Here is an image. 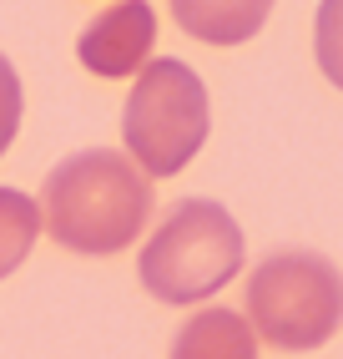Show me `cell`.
Instances as JSON below:
<instances>
[{
	"mask_svg": "<svg viewBox=\"0 0 343 359\" xmlns=\"http://www.w3.org/2000/svg\"><path fill=\"white\" fill-rule=\"evenodd\" d=\"M152 182L136 157L91 147L51 167L41 187V218L56 243L76 253H116L146 228Z\"/></svg>",
	"mask_w": 343,
	"mask_h": 359,
	"instance_id": "1",
	"label": "cell"
},
{
	"mask_svg": "<svg viewBox=\"0 0 343 359\" xmlns=\"http://www.w3.org/2000/svg\"><path fill=\"white\" fill-rule=\"evenodd\" d=\"M242 258H248V243H242V228L232 223V212L223 203L187 198L146 238L141 283L152 299H162L172 309H187V304L223 294L237 278Z\"/></svg>",
	"mask_w": 343,
	"mask_h": 359,
	"instance_id": "2",
	"label": "cell"
},
{
	"mask_svg": "<svg viewBox=\"0 0 343 359\" xmlns=\"http://www.w3.org/2000/svg\"><path fill=\"white\" fill-rule=\"evenodd\" d=\"M242 309L262 344L283 354L323 349L343 329V273L313 248H283L253 269Z\"/></svg>",
	"mask_w": 343,
	"mask_h": 359,
	"instance_id": "3",
	"label": "cell"
},
{
	"mask_svg": "<svg viewBox=\"0 0 343 359\" xmlns=\"http://www.w3.org/2000/svg\"><path fill=\"white\" fill-rule=\"evenodd\" d=\"M207 127H212L207 86L187 61L167 56V61L141 66L127 111H121V137H127V147L146 177L182 172L202 152Z\"/></svg>",
	"mask_w": 343,
	"mask_h": 359,
	"instance_id": "4",
	"label": "cell"
},
{
	"mask_svg": "<svg viewBox=\"0 0 343 359\" xmlns=\"http://www.w3.org/2000/svg\"><path fill=\"white\" fill-rule=\"evenodd\" d=\"M152 41H157V11L146 0H121L81 31L76 51L96 76H132L152 51Z\"/></svg>",
	"mask_w": 343,
	"mask_h": 359,
	"instance_id": "5",
	"label": "cell"
},
{
	"mask_svg": "<svg viewBox=\"0 0 343 359\" xmlns=\"http://www.w3.org/2000/svg\"><path fill=\"white\" fill-rule=\"evenodd\" d=\"M167 6L187 36H197L207 46L253 41L273 15V0H167Z\"/></svg>",
	"mask_w": 343,
	"mask_h": 359,
	"instance_id": "6",
	"label": "cell"
},
{
	"mask_svg": "<svg viewBox=\"0 0 343 359\" xmlns=\"http://www.w3.org/2000/svg\"><path fill=\"white\" fill-rule=\"evenodd\" d=\"M167 359H258V329L237 309H197L177 329Z\"/></svg>",
	"mask_w": 343,
	"mask_h": 359,
	"instance_id": "7",
	"label": "cell"
},
{
	"mask_svg": "<svg viewBox=\"0 0 343 359\" xmlns=\"http://www.w3.org/2000/svg\"><path fill=\"white\" fill-rule=\"evenodd\" d=\"M36 233H41V208L15 187H0V278L26 263Z\"/></svg>",
	"mask_w": 343,
	"mask_h": 359,
	"instance_id": "8",
	"label": "cell"
},
{
	"mask_svg": "<svg viewBox=\"0 0 343 359\" xmlns=\"http://www.w3.org/2000/svg\"><path fill=\"white\" fill-rule=\"evenodd\" d=\"M313 51H318V71L343 91V0H323V6H318Z\"/></svg>",
	"mask_w": 343,
	"mask_h": 359,
	"instance_id": "9",
	"label": "cell"
},
{
	"mask_svg": "<svg viewBox=\"0 0 343 359\" xmlns=\"http://www.w3.org/2000/svg\"><path fill=\"white\" fill-rule=\"evenodd\" d=\"M20 132V76H15V66L0 56V157H6V147L15 142Z\"/></svg>",
	"mask_w": 343,
	"mask_h": 359,
	"instance_id": "10",
	"label": "cell"
}]
</instances>
